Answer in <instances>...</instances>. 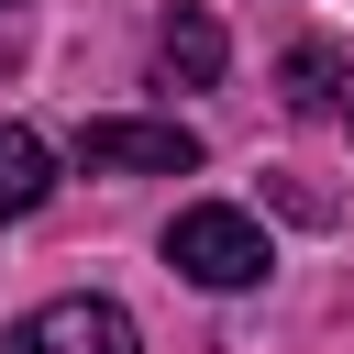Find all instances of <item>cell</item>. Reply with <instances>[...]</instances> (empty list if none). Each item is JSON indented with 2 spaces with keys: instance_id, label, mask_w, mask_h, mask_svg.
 Wrapping results in <instances>:
<instances>
[{
  "instance_id": "cell-1",
  "label": "cell",
  "mask_w": 354,
  "mask_h": 354,
  "mask_svg": "<svg viewBox=\"0 0 354 354\" xmlns=\"http://www.w3.org/2000/svg\"><path fill=\"white\" fill-rule=\"evenodd\" d=\"M166 266H177L188 288H254V277L277 266V243H266V221H254V210L199 199V210H177V221H166Z\"/></svg>"
},
{
  "instance_id": "cell-4",
  "label": "cell",
  "mask_w": 354,
  "mask_h": 354,
  "mask_svg": "<svg viewBox=\"0 0 354 354\" xmlns=\"http://www.w3.org/2000/svg\"><path fill=\"white\" fill-rule=\"evenodd\" d=\"M155 66H166L177 88H210V77H221V22H210V11H166V33H155Z\"/></svg>"
},
{
  "instance_id": "cell-5",
  "label": "cell",
  "mask_w": 354,
  "mask_h": 354,
  "mask_svg": "<svg viewBox=\"0 0 354 354\" xmlns=\"http://www.w3.org/2000/svg\"><path fill=\"white\" fill-rule=\"evenodd\" d=\"M44 188H55V155H44V133H22V122H0V221H22V210H44Z\"/></svg>"
},
{
  "instance_id": "cell-2",
  "label": "cell",
  "mask_w": 354,
  "mask_h": 354,
  "mask_svg": "<svg viewBox=\"0 0 354 354\" xmlns=\"http://www.w3.org/2000/svg\"><path fill=\"white\" fill-rule=\"evenodd\" d=\"M77 166H100V177H188L199 166V133L188 122H88L77 133Z\"/></svg>"
},
{
  "instance_id": "cell-3",
  "label": "cell",
  "mask_w": 354,
  "mask_h": 354,
  "mask_svg": "<svg viewBox=\"0 0 354 354\" xmlns=\"http://www.w3.org/2000/svg\"><path fill=\"white\" fill-rule=\"evenodd\" d=\"M0 354H133V321L111 299H44L33 321H11Z\"/></svg>"
},
{
  "instance_id": "cell-6",
  "label": "cell",
  "mask_w": 354,
  "mask_h": 354,
  "mask_svg": "<svg viewBox=\"0 0 354 354\" xmlns=\"http://www.w3.org/2000/svg\"><path fill=\"white\" fill-rule=\"evenodd\" d=\"M332 88H343L332 44H299V55H288V111H332Z\"/></svg>"
}]
</instances>
